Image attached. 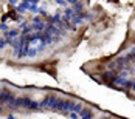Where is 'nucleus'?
<instances>
[{
    "instance_id": "obj_3",
    "label": "nucleus",
    "mask_w": 135,
    "mask_h": 119,
    "mask_svg": "<svg viewBox=\"0 0 135 119\" xmlns=\"http://www.w3.org/2000/svg\"><path fill=\"white\" fill-rule=\"evenodd\" d=\"M82 110V105L81 104H75V107H73V111H78V113H81Z\"/></svg>"
},
{
    "instance_id": "obj_4",
    "label": "nucleus",
    "mask_w": 135,
    "mask_h": 119,
    "mask_svg": "<svg viewBox=\"0 0 135 119\" xmlns=\"http://www.w3.org/2000/svg\"><path fill=\"white\" fill-rule=\"evenodd\" d=\"M70 118H71V119H78V116H76L75 113H70Z\"/></svg>"
},
{
    "instance_id": "obj_6",
    "label": "nucleus",
    "mask_w": 135,
    "mask_h": 119,
    "mask_svg": "<svg viewBox=\"0 0 135 119\" xmlns=\"http://www.w3.org/2000/svg\"><path fill=\"white\" fill-rule=\"evenodd\" d=\"M132 90L135 91V82H132Z\"/></svg>"
},
{
    "instance_id": "obj_5",
    "label": "nucleus",
    "mask_w": 135,
    "mask_h": 119,
    "mask_svg": "<svg viewBox=\"0 0 135 119\" xmlns=\"http://www.w3.org/2000/svg\"><path fill=\"white\" fill-rule=\"evenodd\" d=\"M67 2H70V3H73V5H75V3H76L78 0H67Z\"/></svg>"
},
{
    "instance_id": "obj_2",
    "label": "nucleus",
    "mask_w": 135,
    "mask_h": 119,
    "mask_svg": "<svg viewBox=\"0 0 135 119\" xmlns=\"http://www.w3.org/2000/svg\"><path fill=\"white\" fill-rule=\"evenodd\" d=\"M81 116H82V119H92V111H90V110L82 108V110H81Z\"/></svg>"
},
{
    "instance_id": "obj_8",
    "label": "nucleus",
    "mask_w": 135,
    "mask_h": 119,
    "mask_svg": "<svg viewBox=\"0 0 135 119\" xmlns=\"http://www.w3.org/2000/svg\"><path fill=\"white\" fill-rule=\"evenodd\" d=\"M101 119H107V118H101Z\"/></svg>"
},
{
    "instance_id": "obj_1",
    "label": "nucleus",
    "mask_w": 135,
    "mask_h": 119,
    "mask_svg": "<svg viewBox=\"0 0 135 119\" xmlns=\"http://www.w3.org/2000/svg\"><path fill=\"white\" fill-rule=\"evenodd\" d=\"M56 97H53V96H50V97H45L44 101H42V104H41V107L42 108H53L54 107V104H56Z\"/></svg>"
},
{
    "instance_id": "obj_7",
    "label": "nucleus",
    "mask_w": 135,
    "mask_h": 119,
    "mask_svg": "<svg viewBox=\"0 0 135 119\" xmlns=\"http://www.w3.org/2000/svg\"><path fill=\"white\" fill-rule=\"evenodd\" d=\"M8 119H16V118H14V116H9V118H8Z\"/></svg>"
}]
</instances>
